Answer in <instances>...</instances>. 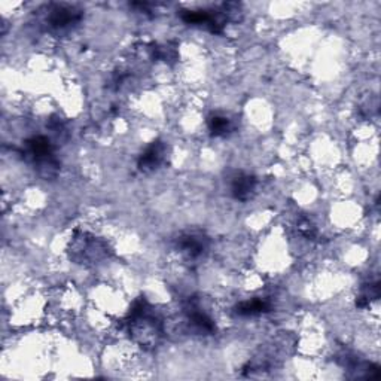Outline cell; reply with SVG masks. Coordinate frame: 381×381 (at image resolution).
Masks as SVG:
<instances>
[{"mask_svg":"<svg viewBox=\"0 0 381 381\" xmlns=\"http://www.w3.org/2000/svg\"><path fill=\"white\" fill-rule=\"evenodd\" d=\"M24 154L28 159L32 161V163H35L40 169V171H43L47 176H51L55 173L58 163L54 158L52 144L47 137L38 136V137H32L30 140H27Z\"/></svg>","mask_w":381,"mask_h":381,"instance_id":"2","label":"cell"},{"mask_svg":"<svg viewBox=\"0 0 381 381\" xmlns=\"http://www.w3.org/2000/svg\"><path fill=\"white\" fill-rule=\"evenodd\" d=\"M298 229H300V232L302 234L304 237L312 239V240L316 237V234H317L314 225L310 221H307V219H302V221L298 225Z\"/></svg>","mask_w":381,"mask_h":381,"instance_id":"10","label":"cell"},{"mask_svg":"<svg viewBox=\"0 0 381 381\" xmlns=\"http://www.w3.org/2000/svg\"><path fill=\"white\" fill-rule=\"evenodd\" d=\"M128 331L133 339L142 346L157 343L161 335V324L149 312L144 301H137L128 317Z\"/></svg>","mask_w":381,"mask_h":381,"instance_id":"1","label":"cell"},{"mask_svg":"<svg viewBox=\"0 0 381 381\" xmlns=\"http://www.w3.org/2000/svg\"><path fill=\"white\" fill-rule=\"evenodd\" d=\"M166 155H167L166 143L161 142V140L152 142L139 157V161H137L139 170L144 171V173H151V171L157 170L161 164L164 163Z\"/></svg>","mask_w":381,"mask_h":381,"instance_id":"5","label":"cell"},{"mask_svg":"<svg viewBox=\"0 0 381 381\" xmlns=\"http://www.w3.org/2000/svg\"><path fill=\"white\" fill-rule=\"evenodd\" d=\"M209 130L212 136L215 137H224L232 130L231 120L224 115H215L209 120Z\"/></svg>","mask_w":381,"mask_h":381,"instance_id":"9","label":"cell"},{"mask_svg":"<svg viewBox=\"0 0 381 381\" xmlns=\"http://www.w3.org/2000/svg\"><path fill=\"white\" fill-rule=\"evenodd\" d=\"M188 312V319L190 322V325H193L198 332H204V334H213L215 332V324L213 320L204 313L201 312L197 304L194 302H189V307L186 309Z\"/></svg>","mask_w":381,"mask_h":381,"instance_id":"7","label":"cell"},{"mask_svg":"<svg viewBox=\"0 0 381 381\" xmlns=\"http://www.w3.org/2000/svg\"><path fill=\"white\" fill-rule=\"evenodd\" d=\"M207 247H209L207 237L198 231L185 232L178 239L179 252L189 261L201 258L207 252Z\"/></svg>","mask_w":381,"mask_h":381,"instance_id":"3","label":"cell"},{"mask_svg":"<svg viewBox=\"0 0 381 381\" xmlns=\"http://www.w3.org/2000/svg\"><path fill=\"white\" fill-rule=\"evenodd\" d=\"M237 314L240 316H259L270 312V304L263 300H251L237 305Z\"/></svg>","mask_w":381,"mask_h":381,"instance_id":"8","label":"cell"},{"mask_svg":"<svg viewBox=\"0 0 381 381\" xmlns=\"http://www.w3.org/2000/svg\"><path fill=\"white\" fill-rule=\"evenodd\" d=\"M256 189V178L249 173H239L231 181V194L239 201L251 200Z\"/></svg>","mask_w":381,"mask_h":381,"instance_id":"6","label":"cell"},{"mask_svg":"<svg viewBox=\"0 0 381 381\" xmlns=\"http://www.w3.org/2000/svg\"><path fill=\"white\" fill-rule=\"evenodd\" d=\"M81 20V11L67 5H57L51 9L47 18L48 25L55 32L70 30L73 25H76Z\"/></svg>","mask_w":381,"mask_h":381,"instance_id":"4","label":"cell"}]
</instances>
